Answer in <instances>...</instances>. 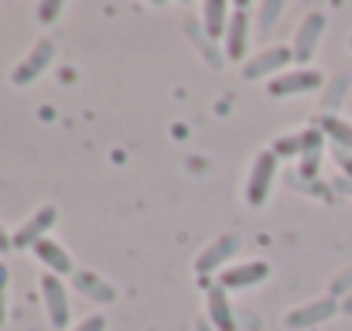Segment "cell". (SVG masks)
Instances as JSON below:
<instances>
[{
  "label": "cell",
  "mask_w": 352,
  "mask_h": 331,
  "mask_svg": "<svg viewBox=\"0 0 352 331\" xmlns=\"http://www.w3.org/2000/svg\"><path fill=\"white\" fill-rule=\"evenodd\" d=\"M274 171H277V154H274V150H260L256 161H253V168H250L246 192H243V198H246L250 209H260V205L267 202L270 185H274Z\"/></svg>",
  "instance_id": "6da1fadb"
},
{
  "label": "cell",
  "mask_w": 352,
  "mask_h": 331,
  "mask_svg": "<svg viewBox=\"0 0 352 331\" xmlns=\"http://www.w3.org/2000/svg\"><path fill=\"white\" fill-rule=\"evenodd\" d=\"M236 253H239V236H236V232H223V236H216V239H212L199 256H195V273H199V277H209V273L223 270Z\"/></svg>",
  "instance_id": "7a4b0ae2"
},
{
  "label": "cell",
  "mask_w": 352,
  "mask_h": 331,
  "mask_svg": "<svg viewBox=\"0 0 352 331\" xmlns=\"http://www.w3.org/2000/svg\"><path fill=\"white\" fill-rule=\"evenodd\" d=\"M339 311H342V304H339L336 297H318V301H311V304H301V308L287 311V315H284V325L291 331H305V328H315V325L329 321V318H336Z\"/></svg>",
  "instance_id": "3957f363"
},
{
  "label": "cell",
  "mask_w": 352,
  "mask_h": 331,
  "mask_svg": "<svg viewBox=\"0 0 352 331\" xmlns=\"http://www.w3.org/2000/svg\"><path fill=\"white\" fill-rule=\"evenodd\" d=\"M325 82V76L322 72H315V69H291V72H280V76H274L270 82H267V93L270 96H298V93H311V89H318Z\"/></svg>",
  "instance_id": "277c9868"
},
{
  "label": "cell",
  "mask_w": 352,
  "mask_h": 331,
  "mask_svg": "<svg viewBox=\"0 0 352 331\" xmlns=\"http://www.w3.org/2000/svg\"><path fill=\"white\" fill-rule=\"evenodd\" d=\"M270 277V263L267 260H250V263H233L219 273V287L223 290H250L253 284Z\"/></svg>",
  "instance_id": "5b68a950"
},
{
  "label": "cell",
  "mask_w": 352,
  "mask_h": 331,
  "mask_svg": "<svg viewBox=\"0 0 352 331\" xmlns=\"http://www.w3.org/2000/svg\"><path fill=\"white\" fill-rule=\"evenodd\" d=\"M52 58H55V41H48V38L34 41V48L28 52V58L10 72V82H14V86H28V82H34V79L52 65Z\"/></svg>",
  "instance_id": "8992f818"
},
{
  "label": "cell",
  "mask_w": 352,
  "mask_h": 331,
  "mask_svg": "<svg viewBox=\"0 0 352 331\" xmlns=\"http://www.w3.org/2000/svg\"><path fill=\"white\" fill-rule=\"evenodd\" d=\"M287 62H294V48H284V45H274V48H263L256 52L246 65H243V76L246 79H263L270 72H287Z\"/></svg>",
  "instance_id": "52a82bcc"
},
{
  "label": "cell",
  "mask_w": 352,
  "mask_h": 331,
  "mask_svg": "<svg viewBox=\"0 0 352 331\" xmlns=\"http://www.w3.org/2000/svg\"><path fill=\"white\" fill-rule=\"evenodd\" d=\"M41 297H45V308H48V321H52V328L62 331L65 325H69V294H65L62 277L45 273V277H41Z\"/></svg>",
  "instance_id": "ba28073f"
},
{
  "label": "cell",
  "mask_w": 352,
  "mask_h": 331,
  "mask_svg": "<svg viewBox=\"0 0 352 331\" xmlns=\"http://www.w3.org/2000/svg\"><path fill=\"white\" fill-rule=\"evenodd\" d=\"M58 222V212H55V205H41V209H34V216L24 222L17 232H14V249H34L41 239H45V232L52 229Z\"/></svg>",
  "instance_id": "9c48e42d"
},
{
  "label": "cell",
  "mask_w": 352,
  "mask_h": 331,
  "mask_svg": "<svg viewBox=\"0 0 352 331\" xmlns=\"http://www.w3.org/2000/svg\"><path fill=\"white\" fill-rule=\"evenodd\" d=\"M325 34V14L322 10H308L305 21L298 24V34H294V62H308L318 48Z\"/></svg>",
  "instance_id": "30bf717a"
},
{
  "label": "cell",
  "mask_w": 352,
  "mask_h": 331,
  "mask_svg": "<svg viewBox=\"0 0 352 331\" xmlns=\"http://www.w3.org/2000/svg\"><path fill=\"white\" fill-rule=\"evenodd\" d=\"M246 38H250L246 3H236L233 14H230V27H226V58L243 62V55H246Z\"/></svg>",
  "instance_id": "8fae6325"
},
{
  "label": "cell",
  "mask_w": 352,
  "mask_h": 331,
  "mask_svg": "<svg viewBox=\"0 0 352 331\" xmlns=\"http://www.w3.org/2000/svg\"><path fill=\"white\" fill-rule=\"evenodd\" d=\"M34 256H38V263H45L48 266V273H55V277H76V263H72V256H69V249H62L58 242H52V239H41L38 246H34Z\"/></svg>",
  "instance_id": "7c38bea8"
},
{
  "label": "cell",
  "mask_w": 352,
  "mask_h": 331,
  "mask_svg": "<svg viewBox=\"0 0 352 331\" xmlns=\"http://www.w3.org/2000/svg\"><path fill=\"white\" fill-rule=\"evenodd\" d=\"M206 308H209V325L216 331H236V318H233V304L226 297V290L219 284L209 287V297H206Z\"/></svg>",
  "instance_id": "4fadbf2b"
},
{
  "label": "cell",
  "mask_w": 352,
  "mask_h": 331,
  "mask_svg": "<svg viewBox=\"0 0 352 331\" xmlns=\"http://www.w3.org/2000/svg\"><path fill=\"white\" fill-rule=\"evenodd\" d=\"M72 284H76V290H82L89 301H100V304H113L117 301V287L113 284H107L100 273H89V270H76V277H72Z\"/></svg>",
  "instance_id": "5bb4252c"
},
{
  "label": "cell",
  "mask_w": 352,
  "mask_h": 331,
  "mask_svg": "<svg viewBox=\"0 0 352 331\" xmlns=\"http://www.w3.org/2000/svg\"><path fill=\"white\" fill-rule=\"evenodd\" d=\"M233 7L226 3V0H206L202 3V27H206V34L216 41V38H223L226 34V27H230V14Z\"/></svg>",
  "instance_id": "9a60e30c"
},
{
  "label": "cell",
  "mask_w": 352,
  "mask_h": 331,
  "mask_svg": "<svg viewBox=\"0 0 352 331\" xmlns=\"http://www.w3.org/2000/svg\"><path fill=\"white\" fill-rule=\"evenodd\" d=\"M315 126H318L325 137H332L336 147L352 150V123L349 119H342V116H336V113H322V116L315 119Z\"/></svg>",
  "instance_id": "2e32d148"
},
{
  "label": "cell",
  "mask_w": 352,
  "mask_h": 331,
  "mask_svg": "<svg viewBox=\"0 0 352 331\" xmlns=\"http://www.w3.org/2000/svg\"><path fill=\"white\" fill-rule=\"evenodd\" d=\"M185 31L192 34V41L199 45V52L209 58V65H212V69H219V65L226 62V52H219V48H216V41L206 34V27H195V21H188V24H185Z\"/></svg>",
  "instance_id": "e0dca14e"
},
{
  "label": "cell",
  "mask_w": 352,
  "mask_h": 331,
  "mask_svg": "<svg viewBox=\"0 0 352 331\" xmlns=\"http://www.w3.org/2000/svg\"><path fill=\"white\" fill-rule=\"evenodd\" d=\"M284 14V0H267V3H256V24H260V34H270V27L277 24V17Z\"/></svg>",
  "instance_id": "ac0fdd59"
},
{
  "label": "cell",
  "mask_w": 352,
  "mask_h": 331,
  "mask_svg": "<svg viewBox=\"0 0 352 331\" xmlns=\"http://www.w3.org/2000/svg\"><path fill=\"white\" fill-rule=\"evenodd\" d=\"M301 150H305L301 133H294V137H280V140L274 144V154H277V157H294V154H301Z\"/></svg>",
  "instance_id": "d6986e66"
},
{
  "label": "cell",
  "mask_w": 352,
  "mask_h": 331,
  "mask_svg": "<svg viewBox=\"0 0 352 331\" xmlns=\"http://www.w3.org/2000/svg\"><path fill=\"white\" fill-rule=\"evenodd\" d=\"M346 79H336L332 86H329V93H325V100H322V106H325V113H332L339 103H342V93H346Z\"/></svg>",
  "instance_id": "ffe728a7"
},
{
  "label": "cell",
  "mask_w": 352,
  "mask_h": 331,
  "mask_svg": "<svg viewBox=\"0 0 352 331\" xmlns=\"http://www.w3.org/2000/svg\"><path fill=\"white\" fill-rule=\"evenodd\" d=\"M342 294H346V297L352 294V266L346 270V273H339V277L329 284V297H336V301H339Z\"/></svg>",
  "instance_id": "44dd1931"
},
{
  "label": "cell",
  "mask_w": 352,
  "mask_h": 331,
  "mask_svg": "<svg viewBox=\"0 0 352 331\" xmlns=\"http://www.w3.org/2000/svg\"><path fill=\"white\" fill-rule=\"evenodd\" d=\"M318 161H322V150H315V154H305V157H301V174H305V178H315V171H318Z\"/></svg>",
  "instance_id": "7402d4cb"
},
{
  "label": "cell",
  "mask_w": 352,
  "mask_h": 331,
  "mask_svg": "<svg viewBox=\"0 0 352 331\" xmlns=\"http://www.w3.org/2000/svg\"><path fill=\"white\" fill-rule=\"evenodd\" d=\"M72 331H107V318L103 315H89L86 321H79Z\"/></svg>",
  "instance_id": "603a6c76"
},
{
  "label": "cell",
  "mask_w": 352,
  "mask_h": 331,
  "mask_svg": "<svg viewBox=\"0 0 352 331\" xmlns=\"http://www.w3.org/2000/svg\"><path fill=\"white\" fill-rule=\"evenodd\" d=\"M55 14H62V3H38V21L41 24H52Z\"/></svg>",
  "instance_id": "cb8c5ba5"
},
{
  "label": "cell",
  "mask_w": 352,
  "mask_h": 331,
  "mask_svg": "<svg viewBox=\"0 0 352 331\" xmlns=\"http://www.w3.org/2000/svg\"><path fill=\"white\" fill-rule=\"evenodd\" d=\"M336 161H339V168L349 174V181H352V150H342V147H336Z\"/></svg>",
  "instance_id": "d4e9b609"
},
{
  "label": "cell",
  "mask_w": 352,
  "mask_h": 331,
  "mask_svg": "<svg viewBox=\"0 0 352 331\" xmlns=\"http://www.w3.org/2000/svg\"><path fill=\"white\" fill-rule=\"evenodd\" d=\"M10 249H14V236H7L3 225H0V253H10Z\"/></svg>",
  "instance_id": "484cf974"
},
{
  "label": "cell",
  "mask_w": 352,
  "mask_h": 331,
  "mask_svg": "<svg viewBox=\"0 0 352 331\" xmlns=\"http://www.w3.org/2000/svg\"><path fill=\"white\" fill-rule=\"evenodd\" d=\"M3 318H7V294L0 290V325H3Z\"/></svg>",
  "instance_id": "4316f807"
},
{
  "label": "cell",
  "mask_w": 352,
  "mask_h": 331,
  "mask_svg": "<svg viewBox=\"0 0 352 331\" xmlns=\"http://www.w3.org/2000/svg\"><path fill=\"white\" fill-rule=\"evenodd\" d=\"M7 287V263H0V290Z\"/></svg>",
  "instance_id": "83f0119b"
},
{
  "label": "cell",
  "mask_w": 352,
  "mask_h": 331,
  "mask_svg": "<svg viewBox=\"0 0 352 331\" xmlns=\"http://www.w3.org/2000/svg\"><path fill=\"white\" fill-rule=\"evenodd\" d=\"M342 315H352V294L346 297V301H342Z\"/></svg>",
  "instance_id": "f1b7e54d"
},
{
  "label": "cell",
  "mask_w": 352,
  "mask_h": 331,
  "mask_svg": "<svg viewBox=\"0 0 352 331\" xmlns=\"http://www.w3.org/2000/svg\"><path fill=\"white\" fill-rule=\"evenodd\" d=\"M195 331H216V328H212L209 321H199V328H195Z\"/></svg>",
  "instance_id": "f546056e"
},
{
  "label": "cell",
  "mask_w": 352,
  "mask_h": 331,
  "mask_svg": "<svg viewBox=\"0 0 352 331\" xmlns=\"http://www.w3.org/2000/svg\"><path fill=\"white\" fill-rule=\"evenodd\" d=\"M349 48H352V38H349Z\"/></svg>",
  "instance_id": "4dcf8cb0"
}]
</instances>
